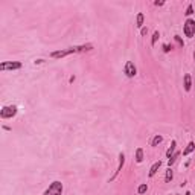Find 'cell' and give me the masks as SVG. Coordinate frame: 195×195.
<instances>
[{
  "mask_svg": "<svg viewBox=\"0 0 195 195\" xmlns=\"http://www.w3.org/2000/svg\"><path fill=\"white\" fill-rule=\"evenodd\" d=\"M124 73H125L128 78H134V76L137 75V69H136V66H134V63H133V61H127V63H125Z\"/></svg>",
  "mask_w": 195,
  "mask_h": 195,
  "instance_id": "5b68a950",
  "label": "cell"
},
{
  "mask_svg": "<svg viewBox=\"0 0 195 195\" xmlns=\"http://www.w3.org/2000/svg\"><path fill=\"white\" fill-rule=\"evenodd\" d=\"M171 49H172V47H171L169 44H163V52H166V53H168Z\"/></svg>",
  "mask_w": 195,
  "mask_h": 195,
  "instance_id": "44dd1931",
  "label": "cell"
},
{
  "mask_svg": "<svg viewBox=\"0 0 195 195\" xmlns=\"http://www.w3.org/2000/svg\"><path fill=\"white\" fill-rule=\"evenodd\" d=\"M175 146H177V142H175V140H172V142H171V146H169V148H168V151H166V157H168V160L174 156Z\"/></svg>",
  "mask_w": 195,
  "mask_h": 195,
  "instance_id": "30bf717a",
  "label": "cell"
},
{
  "mask_svg": "<svg viewBox=\"0 0 195 195\" xmlns=\"http://www.w3.org/2000/svg\"><path fill=\"white\" fill-rule=\"evenodd\" d=\"M193 61H195V53H193Z\"/></svg>",
  "mask_w": 195,
  "mask_h": 195,
  "instance_id": "cb8c5ba5",
  "label": "cell"
},
{
  "mask_svg": "<svg viewBox=\"0 0 195 195\" xmlns=\"http://www.w3.org/2000/svg\"><path fill=\"white\" fill-rule=\"evenodd\" d=\"M72 53H75V50H73V47H69V49H66V50H56V52H50V58H64V56H67V55H72Z\"/></svg>",
  "mask_w": 195,
  "mask_h": 195,
  "instance_id": "8992f818",
  "label": "cell"
},
{
  "mask_svg": "<svg viewBox=\"0 0 195 195\" xmlns=\"http://www.w3.org/2000/svg\"><path fill=\"white\" fill-rule=\"evenodd\" d=\"M143 22H145V15H143L142 12H139L137 17H136V26L142 29V28H143Z\"/></svg>",
  "mask_w": 195,
  "mask_h": 195,
  "instance_id": "8fae6325",
  "label": "cell"
},
{
  "mask_svg": "<svg viewBox=\"0 0 195 195\" xmlns=\"http://www.w3.org/2000/svg\"><path fill=\"white\" fill-rule=\"evenodd\" d=\"M184 14H186V17H190V15L193 14V8H192V5H189V6H187V9H186V12H184Z\"/></svg>",
  "mask_w": 195,
  "mask_h": 195,
  "instance_id": "d6986e66",
  "label": "cell"
},
{
  "mask_svg": "<svg viewBox=\"0 0 195 195\" xmlns=\"http://www.w3.org/2000/svg\"><path fill=\"white\" fill-rule=\"evenodd\" d=\"M17 111H19V108L15 105H5L2 110H0V118L2 119H11L17 115Z\"/></svg>",
  "mask_w": 195,
  "mask_h": 195,
  "instance_id": "7a4b0ae2",
  "label": "cell"
},
{
  "mask_svg": "<svg viewBox=\"0 0 195 195\" xmlns=\"http://www.w3.org/2000/svg\"><path fill=\"white\" fill-rule=\"evenodd\" d=\"M178 156H180V152H175V154H174V156H172L169 160H168V165H169V168H171V165H172V163L177 160V157H178Z\"/></svg>",
  "mask_w": 195,
  "mask_h": 195,
  "instance_id": "ac0fdd59",
  "label": "cell"
},
{
  "mask_svg": "<svg viewBox=\"0 0 195 195\" xmlns=\"http://www.w3.org/2000/svg\"><path fill=\"white\" fill-rule=\"evenodd\" d=\"M146 32H148L146 28H142V29H140V34H142V35H146Z\"/></svg>",
  "mask_w": 195,
  "mask_h": 195,
  "instance_id": "7402d4cb",
  "label": "cell"
},
{
  "mask_svg": "<svg viewBox=\"0 0 195 195\" xmlns=\"http://www.w3.org/2000/svg\"><path fill=\"white\" fill-rule=\"evenodd\" d=\"M183 79H184V90H186V91H190V88H192V79H190V75L186 73Z\"/></svg>",
  "mask_w": 195,
  "mask_h": 195,
  "instance_id": "ba28073f",
  "label": "cell"
},
{
  "mask_svg": "<svg viewBox=\"0 0 195 195\" xmlns=\"http://www.w3.org/2000/svg\"><path fill=\"white\" fill-rule=\"evenodd\" d=\"M159 37H160V34H159V31H156V32L152 34V40H151V46H154V44L157 43V40H159Z\"/></svg>",
  "mask_w": 195,
  "mask_h": 195,
  "instance_id": "2e32d148",
  "label": "cell"
},
{
  "mask_svg": "<svg viewBox=\"0 0 195 195\" xmlns=\"http://www.w3.org/2000/svg\"><path fill=\"white\" fill-rule=\"evenodd\" d=\"M43 195H63V183L61 181H52L50 186L44 190Z\"/></svg>",
  "mask_w": 195,
  "mask_h": 195,
  "instance_id": "6da1fadb",
  "label": "cell"
},
{
  "mask_svg": "<svg viewBox=\"0 0 195 195\" xmlns=\"http://www.w3.org/2000/svg\"><path fill=\"white\" fill-rule=\"evenodd\" d=\"M163 142V137L160 136V134H157V136H154V139L151 140V146H157L159 143H162Z\"/></svg>",
  "mask_w": 195,
  "mask_h": 195,
  "instance_id": "9a60e30c",
  "label": "cell"
},
{
  "mask_svg": "<svg viewBox=\"0 0 195 195\" xmlns=\"http://www.w3.org/2000/svg\"><path fill=\"white\" fill-rule=\"evenodd\" d=\"M172 178H174V171H172L171 168H168V169H166V175H165V181H166V183H171Z\"/></svg>",
  "mask_w": 195,
  "mask_h": 195,
  "instance_id": "5bb4252c",
  "label": "cell"
},
{
  "mask_svg": "<svg viewBox=\"0 0 195 195\" xmlns=\"http://www.w3.org/2000/svg\"><path fill=\"white\" fill-rule=\"evenodd\" d=\"M136 162L137 163H142L143 162V149L142 148H137L136 149Z\"/></svg>",
  "mask_w": 195,
  "mask_h": 195,
  "instance_id": "4fadbf2b",
  "label": "cell"
},
{
  "mask_svg": "<svg viewBox=\"0 0 195 195\" xmlns=\"http://www.w3.org/2000/svg\"><path fill=\"white\" fill-rule=\"evenodd\" d=\"M174 38H175V41H177V43H178V46H181V47H183V46H184V43H183V40H181V38H180V37H178V35H175V37H174Z\"/></svg>",
  "mask_w": 195,
  "mask_h": 195,
  "instance_id": "ffe728a7",
  "label": "cell"
},
{
  "mask_svg": "<svg viewBox=\"0 0 195 195\" xmlns=\"http://www.w3.org/2000/svg\"><path fill=\"white\" fill-rule=\"evenodd\" d=\"M193 149H195V143H193V142H189V143H187V146H186V148H184V151H183V156H189Z\"/></svg>",
  "mask_w": 195,
  "mask_h": 195,
  "instance_id": "7c38bea8",
  "label": "cell"
},
{
  "mask_svg": "<svg viewBox=\"0 0 195 195\" xmlns=\"http://www.w3.org/2000/svg\"><path fill=\"white\" fill-rule=\"evenodd\" d=\"M183 32H184V35H186L187 38H192V37L195 35V20L187 19V20L184 22V25H183Z\"/></svg>",
  "mask_w": 195,
  "mask_h": 195,
  "instance_id": "3957f363",
  "label": "cell"
},
{
  "mask_svg": "<svg viewBox=\"0 0 195 195\" xmlns=\"http://www.w3.org/2000/svg\"><path fill=\"white\" fill-rule=\"evenodd\" d=\"M22 69V63L19 61H3L0 63V70L5 72V70H19Z\"/></svg>",
  "mask_w": 195,
  "mask_h": 195,
  "instance_id": "277c9868",
  "label": "cell"
},
{
  "mask_svg": "<svg viewBox=\"0 0 195 195\" xmlns=\"http://www.w3.org/2000/svg\"><path fill=\"white\" fill-rule=\"evenodd\" d=\"M124 163H125V154H124V152H121V154H119V165H118V168H116L115 174L110 177V180H108V181H113V180L119 175V172H121V171H122V168H124Z\"/></svg>",
  "mask_w": 195,
  "mask_h": 195,
  "instance_id": "52a82bcc",
  "label": "cell"
},
{
  "mask_svg": "<svg viewBox=\"0 0 195 195\" xmlns=\"http://www.w3.org/2000/svg\"><path fill=\"white\" fill-rule=\"evenodd\" d=\"M163 3H165V2H159V0H157V2H154L156 6H163Z\"/></svg>",
  "mask_w": 195,
  "mask_h": 195,
  "instance_id": "603a6c76",
  "label": "cell"
},
{
  "mask_svg": "<svg viewBox=\"0 0 195 195\" xmlns=\"http://www.w3.org/2000/svg\"><path fill=\"white\" fill-rule=\"evenodd\" d=\"M146 190H148V186H146V184H140V186L137 187V193H140V195L145 193Z\"/></svg>",
  "mask_w": 195,
  "mask_h": 195,
  "instance_id": "e0dca14e",
  "label": "cell"
},
{
  "mask_svg": "<svg viewBox=\"0 0 195 195\" xmlns=\"http://www.w3.org/2000/svg\"><path fill=\"white\" fill-rule=\"evenodd\" d=\"M160 166H162V162H160V160L156 162V163L151 166V169H149V177H154V175L157 174V171L160 169Z\"/></svg>",
  "mask_w": 195,
  "mask_h": 195,
  "instance_id": "9c48e42d",
  "label": "cell"
}]
</instances>
